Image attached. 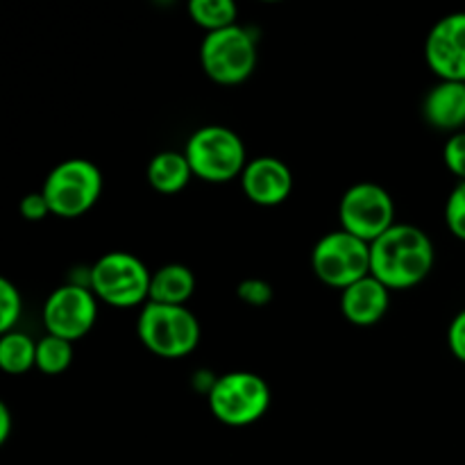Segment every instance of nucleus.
<instances>
[{
    "label": "nucleus",
    "mask_w": 465,
    "mask_h": 465,
    "mask_svg": "<svg viewBox=\"0 0 465 465\" xmlns=\"http://www.w3.org/2000/svg\"><path fill=\"white\" fill-rule=\"evenodd\" d=\"M436 263V248L420 227L395 223L386 234L371 243V275L386 289H413L430 277Z\"/></svg>",
    "instance_id": "nucleus-1"
},
{
    "label": "nucleus",
    "mask_w": 465,
    "mask_h": 465,
    "mask_svg": "<svg viewBox=\"0 0 465 465\" xmlns=\"http://www.w3.org/2000/svg\"><path fill=\"white\" fill-rule=\"evenodd\" d=\"M193 177L209 184H225L243 175L248 166L243 139L225 125L198 127L186 141L184 150Z\"/></svg>",
    "instance_id": "nucleus-2"
},
{
    "label": "nucleus",
    "mask_w": 465,
    "mask_h": 465,
    "mask_svg": "<svg viewBox=\"0 0 465 465\" xmlns=\"http://www.w3.org/2000/svg\"><path fill=\"white\" fill-rule=\"evenodd\" d=\"M139 341L153 354L162 359H182L195 352L200 345V321L186 307L148 302L136 321Z\"/></svg>",
    "instance_id": "nucleus-3"
},
{
    "label": "nucleus",
    "mask_w": 465,
    "mask_h": 465,
    "mask_svg": "<svg viewBox=\"0 0 465 465\" xmlns=\"http://www.w3.org/2000/svg\"><path fill=\"white\" fill-rule=\"evenodd\" d=\"M209 411L227 427H250L262 420L272 402L271 386L257 372L234 371L221 375L207 395Z\"/></svg>",
    "instance_id": "nucleus-4"
},
{
    "label": "nucleus",
    "mask_w": 465,
    "mask_h": 465,
    "mask_svg": "<svg viewBox=\"0 0 465 465\" xmlns=\"http://www.w3.org/2000/svg\"><path fill=\"white\" fill-rule=\"evenodd\" d=\"M153 272L136 254L107 252L89 268V289L98 300L116 309L139 307L150 300Z\"/></svg>",
    "instance_id": "nucleus-5"
},
{
    "label": "nucleus",
    "mask_w": 465,
    "mask_h": 465,
    "mask_svg": "<svg viewBox=\"0 0 465 465\" xmlns=\"http://www.w3.org/2000/svg\"><path fill=\"white\" fill-rule=\"evenodd\" d=\"M257 36L243 25L209 32L200 44V64L209 80L234 86L248 80L257 68Z\"/></svg>",
    "instance_id": "nucleus-6"
},
{
    "label": "nucleus",
    "mask_w": 465,
    "mask_h": 465,
    "mask_svg": "<svg viewBox=\"0 0 465 465\" xmlns=\"http://www.w3.org/2000/svg\"><path fill=\"white\" fill-rule=\"evenodd\" d=\"M41 193L48 200L53 216L80 218L98 203L103 173L89 159H66L48 173Z\"/></svg>",
    "instance_id": "nucleus-7"
},
{
    "label": "nucleus",
    "mask_w": 465,
    "mask_h": 465,
    "mask_svg": "<svg viewBox=\"0 0 465 465\" xmlns=\"http://www.w3.org/2000/svg\"><path fill=\"white\" fill-rule=\"evenodd\" d=\"M312 266L322 284L345 291L371 275V243L345 230L330 232L313 245Z\"/></svg>",
    "instance_id": "nucleus-8"
},
{
    "label": "nucleus",
    "mask_w": 465,
    "mask_h": 465,
    "mask_svg": "<svg viewBox=\"0 0 465 465\" xmlns=\"http://www.w3.org/2000/svg\"><path fill=\"white\" fill-rule=\"evenodd\" d=\"M341 230L372 243L395 225V203L377 182H357L339 203Z\"/></svg>",
    "instance_id": "nucleus-9"
},
{
    "label": "nucleus",
    "mask_w": 465,
    "mask_h": 465,
    "mask_svg": "<svg viewBox=\"0 0 465 465\" xmlns=\"http://www.w3.org/2000/svg\"><path fill=\"white\" fill-rule=\"evenodd\" d=\"M95 321H98V298L89 286L68 282L54 289L44 304V325L48 334L71 343L89 334Z\"/></svg>",
    "instance_id": "nucleus-10"
},
{
    "label": "nucleus",
    "mask_w": 465,
    "mask_h": 465,
    "mask_svg": "<svg viewBox=\"0 0 465 465\" xmlns=\"http://www.w3.org/2000/svg\"><path fill=\"white\" fill-rule=\"evenodd\" d=\"M425 59L439 80L465 82V12L434 23L425 39Z\"/></svg>",
    "instance_id": "nucleus-11"
},
{
    "label": "nucleus",
    "mask_w": 465,
    "mask_h": 465,
    "mask_svg": "<svg viewBox=\"0 0 465 465\" xmlns=\"http://www.w3.org/2000/svg\"><path fill=\"white\" fill-rule=\"evenodd\" d=\"M241 186L250 203L259 207H277L286 203L293 191V173L282 159L266 154L250 159L241 175Z\"/></svg>",
    "instance_id": "nucleus-12"
},
{
    "label": "nucleus",
    "mask_w": 465,
    "mask_h": 465,
    "mask_svg": "<svg viewBox=\"0 0 465 465\" xmlns=\"http://www.w3.org/2000/svg\"><path fill=\"white\" fill-rule=\"evenodd\" d=\"M391 304V289H386L377 277L368 275L357 284L341 291V312L345 321L357 327L377 325L386 316Z\"/></svg>",
    "instance_id": "nucleus-13"
},
{
    "label": "nucleus",
    "mask_w": 465,
    "mask_h": 465,
    "mask_svg": "<svg viewBox=\"0 0 465 465\" xmlns=\"http://www.w3.org/2000/svg\"><path fill=\"white\" fill-rule=\"evenodd\" d=\"M422 116L431 127L443 132H463L465 127V82L439 80L422 103Z\"/></svg>",
    "instance_id": "nucleus-14"
},
{
    "label": "nucleus",
    "mask_w": 465,
    "mask_h": 465,
    "mask_svg": "<svg viewBox=\"0 0 465 465\" xmlns=\"http://www.w3.org/2000/svg\"><path fill=\"white\" fill-rule=\"evenodd\" d=\"M145 177H148V184L153 186L157 193L175 195L186 189V184H189L191 177H193V171H191V163L184 153L163 150V153H157L150 159Z\"/></svg>",
    "instance_id": "nucleus-15"
},
{
    "label": "nucleus",
    "mask_w": 465,
    "mask_h": 465,
    "mask_svg": "<svg viewBox=\"0 0 465 465\" xmlns=\"http://www.w3.org/2000/svg\"><path fill=\"white\" fill-rule=\"evenodd\" d=\"M195 291V275L191 268L182 263H166L153 272L150 280V300L148 302L171 304V307H186L189 298Z\"/></svg>",
    "instance_id": "nucleus-16"
},
{
    "label": "nucleus",
    "mask_w": 465,
    "mask_h": 465,
    "mask_svg": "<svg viewBox=\"0 0 465 465\" xmlns=\"http://www.w3.org/2000/svg\"><path fill=\"white\" fill-rule=\"evenodd\" d=\"M36 366V343L23 331L0 336V368L7 375H23Z\"/></svg>",
    "instance_id": "nucleus-17"
},
{
    "label": "nucleus",
    "mask_w": 465,
    "mask_h": 465,
    "mask_svg": "<svg viewBox=\"0 0 465 465\" xmlns=\"http://www.w3.org/2000/svg\"><path fill=\"white\" fill-rule=\"evenodd\" d=\"M189 16L195 25L207 30L209 35V32H218L236 25L239 7L232 0H191Z\"/></svg>",
    "instance_id": "nucleus-18"
},
{
    "label": "nucleus",
    "mask_w": 465,
    "mask_h": 465,
    "mask_svg": "<svg viewBox=\"0 0 465 465\" xmlns=\"http://www.w3.org/2000/svg\"><path fill=\"white\" fill-rule=\"evenodd\" d=\"M73 363V343L59 336L45 334L36 343V368L44 375H62Z\"/></svg>",
    "instance_id": "nucleus-19"
},
{
    "label": "nucleus",
    "mask_w": 465,
    "mask_h": 465,
    "mask_svg": "<svg viewBox=\"0 0 465 465\" xmlns=\"http://www.w3.org/2000/svg\"><path fill=\"white\" fill-rule=\"evenodd\" d=\"M21 313H23L21 291H18L9 280H0V331H3V334L14 331Z\"/></svg>",
    "instance_id": "nucleus-20"
},
{
    "label": "nucleus",
    "mask_w": 465,
    "mask_h": 465,
    "mask_svg": "<svg viewBox=\"0 0 465 465\" xmlns=\"http://www.w3.org/2000/svg\"><path fill=\"white\" fill-rule=\"evenodd\" d=\"M445 225L457 236L459 241H465V182H459L448 195L445 203Z\"/></svg>",
    "instance_id": "nucleus-21"
},
{
    "label": "nucleus",
    "mask_w": 465,
    "mask_h": 465,
    "mask_svg": "<svg viewBox=\"0 0 465 465\" xmlns=\"http://www.w3.org/2000/svg\"><path fill=\"white\" fill-rule=\"evenodd\" d=\"M236 295L241 298V302L250 304V307H266L272 300V286L259 277H248L239 284Z\"/></svg>",
    "instance_id": "nucleus-22"
},
{
    "label": "nucleus",
    "mask_w": 465,
    "mask_h": 465,
    "mask_svg": "<svg viewBox=\"0 0 465 465\" xmlns=\"http://www.w3.org/2000/svg\"><path fill=\"white\" fill-rule=\"evenodd\" d=\"M443 162L459 182H465V130L450 136L443 148Z\"/></svg>",
    "instance_id": "nucleus-23"
},
{
    "label": "nucleus",
    "mask_w": 465,
    "mask_h": 465,
    "mask_svg": "<svg viewBox=\"0 0 465 465\" xmlns=\"http://www.w3.org/2000/svg\"><path fill=\"white\" fill-rule=\"evenodd\" d=\"M50 204L48 200H45V195L41 193V191H35V193H27L25 198L21 200V216L25 218V221H44L45 216H50Z\"/></svg>",
    "instance_id": "nucleus-24"
},
{
    "label": "nucleus",
    "mask_w": 465,
    "mask_h": 465,
    "mask_svg": "<svg viewBox=\"0 0 465 465\" xmlns=\"http://www.w3.org/2000/svg\"><path fill=\"white\" fill-rule=\"evenodd\" d=\"M448 345L450 352L465 363V309L452 318L448 330Z\"/></svg>",
    "instance_id": "nucleus-25"
},
{
    "label": "nucleus",
    "mask_w": 465,
    "mask_h": 465,
    "mask_svg": "<svg viewBox=\"0 0 465 465\" xmlns=\"http://www.w3.org/2000/svg\"><path fill=\"white\" fill-rule=\"evenodd\" d=\"M9 434H12V411L7 404H0V443H7Z\"/></svg>",
    "instance_id": "nucleus-26"
}]
</instances>
